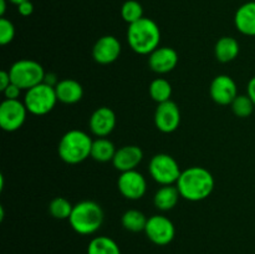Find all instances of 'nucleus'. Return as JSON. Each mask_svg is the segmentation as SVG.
<instances>
[{
	"instance_id": "obj_29",
	"label": "nucleus",
	"mask_w": 255,
	"mask_h": 254,
	"mask_svg": "<svg viewBox=\"0 0 255 254\" xmlns=\"http://www.w3.org/2000/svg\"><path fill=\"white\" fill-rule=\"evenodd\" d=\"M2 94H4L5 100H19L20 94H21V89H20L17 85L11 82V84L2 91Z\"/></svg>"
},
{
	"instance_id": "obj_1",
	"label": "nucleus",
	"mask_w": 255,
	"mask_h": 254,
	"mask_svg": "<svg viewBox=\"0 0 255 254\" xmlns=\"http://www.w3.org/2000/svg\"><path fill=\"white\" fill-rule=\"evenodd\" d=\"M214 184V177L208 169L193 166L182 171L176 186L182 198L191 202H199L211 196Z\"/></svg>"
},
{
	"instance_id": "obj_14",
	"label": "nucleus",
	"mask_w": 255,
	"mask_h": 254,
	"mask_svg": "<svg viewBox=\"0 0 255 254\" xmlns=\"http://www.w3.org/2000/svg\"><path fill=\"white\" fill-rule=\"evenodd\" d=\"M177 64H178V54L172 47H157L153 52L149 54V69L157 74H167L172 71L177 66Z\"/></svg>"
},
{
	"instance_id": "obj_17",
	"label": "nucleus",
	"mask_w": 255,
	"mask_h": 254,
	"mask_svg": "<svg viewBox=\"0 0 255 254\" xmlns=\"http://www.w3.org/2000/svg\"><path fill=\"white\" fill-rule=\"evenodd\" d=\"M237 30L247 36H255V1L244 2L234 15Z\"/></svg>"
},
{
	"instance_id": "obj_4",
	"label": "nucleus",
	"mask_w": 255,
	"mask_h": 254,
	"mask_svg": "<svg viewBox=\"0 0 255 254\" xmlns=\"http://www.w3.org/2000/svg\"><path fill=\"white\" fill-rule=\"evenodd\" d=\"M94 141L91 137L80 129H71L61 137L59 142L60 158L69 164H77L91 157Z\"/></svg>"
},
{
	"instance_id": "obj_32",
	"label": "nucleus",
	"mask_w": 255,
	"mask_h": 254,
	"mask_svg": "<svg viewBox=\"0 0 255 254\" xmlns=\"http://www.w3.org/2000/svg\"><path fill=\"white\" fill-rule=\"evenodd\" d=\"M247 92H248L247 95L251 97L252 101H253L255 105V76L252 77L251 81L248 82V89H247Z\"/></svg>"
},
{
	"instance_id": "obj_15",
	"label": "nucleus",
	"mask_w": 255,
	"mask_h": 254,
	"mask_svg": "<svg viewBox=\"0 0 255 254\" xmlns=\"http://www.w3.org/2000/svg\"><path fill=\"white\" fill-rule=\"evenodd\" d=\"M116 126V115L110 107H99L90 117V129L97 137H106Z\"/></svg>"
},
{
	"instance_id": "obj_3",
	"label": "nucleus",
	"mask_w": 255,
	"mask_h": 254,
	"mask_svg": "<svg viewBox=\"0 0 255 254\" xmlns=\"http://www.w3.org/2000/svg\"><path fill=\"white\" fill-rule=\"evenodd\" d=\"M104 219V211L99 203L94 201H82L74 206L69 222L77 234L91 236L101 228Z\"/></svg>"
},
{
	"instance_id": "obj_18",
	"label": "nucleus",
	"mask_w": 255,
	"mask_h": 254,
	"mask_svg": "<svg viewBox=\"0 0 255 254\" xmlns=\"http://www.w3.org/2000/svg\"><path fill=\"white\" fill-rule=\"evenodd\" d=\"M55 91H56L57 100L66 105L76 104L84 96V89H82L81 84L72 79H65L59 81V84L55 86Z\"/></svg>"
},
{
	"instance_id": "obj_13",
	"label": "nucleus",
	"mask_w": 255,
	"mask_h": 254,
	"mask_svg": "<svg viewBox=\"0 0 255 254\" xmlns=\"http://www.w3.org/2000/svg\"><path fill=\"white\" fill-rule=\"evenodd\" d=\"M121 42L112 35L100 37L94 45L92 56L95 61L101 65H109L116 61L121 55Z\"/></svg>"
},
{
	"instance_id": "obj_34",
	"label": "nucleus",
	"mask_w": 255,
	"mask_h": 254,
	"mask_svg": "<svg viewBox=\"0 0 255 254\" xmlns=\"http://www.w3.org/2000/svg\"><path fill=\"white\" fill-rule=\"evenodd\" d=\"M6 1H9V0H0V15H1V17H4L5 11H6Z\"/></svg>"
},
{
	"instance_id": "obj_25",
	"label": "nucleus",
	"mask_w": 255,
	"mask_h": 254,
	"mask_svg": "<svg viewBox=\"0 0 255 254\" xmlns=\"http://www.w3.org/2000/svg\"><path fill=\"white\" fill-rule=\"evenodd\" d=\"M72 208L71 202L64 197H56L49 204V212L55 219H69Z\"/></svg>"
},
{
	"instance_id": "obj_28",
	"label": "nucleus",
	"mask_w": 255,
	"mask_h": 254,
	"mask_svg": "<svg viewBox=\"0 0 255 254\" xmlns=\"http://www.w3.org/2000/svg\"><path fill=\"white\" fill-rule=\"evenodd\" d=\"M15 37V26L6 17L0 19V44L7 45Z\"/></svg>"
},
{
	"instance_id": "obj_11",
	"label": "nucleus",
	"mask_w": 255,
	"mask_h": 254,
	"mask_svg": "<svg viewBox=\"0 0 255 254\" xmlns=\"http://www.w3.org/2000/svg\"><path fill=\"white\" fill-rule=\"evenodd\" d=\"M181 124V111L172 100L158 104L154 112V125L163 133H172Z\"/></svg>"
},
{
	"instance_id": "obj_21",
	"label": "nucleus",
	"mask_w": 255,
	"mask_h": 254,
	"mask_svg": "<svg viewBox=\"0 0 255 254\" xmlns=\"http://www.w3.org/2000/svg\"><path fill=\"white\" fill-rule=\"evenodd\" d=\"M87 254H121L119 244L106 236L95 237L87 246Z\"/></svg>"
},
{
	"instance_id": "obj_12",
	"label": "nucleus",
	"mask_w": 255,
	"mask_h": 254,
	"mask_svg": "<svg viewBox=\"0 0 255 254\" xmlns=\"http://www.w3.org/2000/svg\"><path fill=\"white\" fill-rule=\"evenodd\" d=\"M209 94L216 104L227 106V105H232L234 99L238 96V89H237L236 81L231 76L218 75L212 81Z\"/></svg>"
},
{
	"instance_id": "obj_9",
	"label": "nucleus",
	"mask_w": 255,
	"mask_h": 254,
	"mask_svg": "<svg viewBox=\"0 0 255 254\" xmlns=\"http://www.w3.org/2000/svg\"><path fill=\"white\" fill-rule=\"evenodd\" d=\"M27 112L20 100H4L0 105V126L6 132L17 131L24 125Z\"/></svg>"
},
{
	"instance_id": "obj_22",
	"label": "nucleus",
	"mask_w": 255,
	"mask_h": 254,
	"mask_svg": "<svg viewBox=\"0 0 255 254\" xmlns=\"http://www.w3.org/2000/svg\"><path fill=\"white\" fill-rule=\"evenodd\" d=\"M116 151L114 142L105 137H99L92 143L91 157L97 162H109L114 159Z\"/></svg>"
},
{
	"instance_id": "obj_23",
	"label": "nucleus",
	"mask_w": 255,
	"mask_h": 254,
	"mask_svg": "<svg viewBox=\"0 0 255 254\" xmlns=\"http://www.w3.org/2000/svg\"><path fill=\"white\" fill-rule=\"evenodd\" d=\"M147 221H148V218H146V216L137 209H128L127 212H125L121 218L124 228L126 231L132 232V233L144 232Z\"/></svg>"
},
{
	"instance_id": "obj_27",
	"label": "nucleus",
	"mask_w": 255,
	"mask_h": 254,
	"mask_svg": "<svg viewBox=\"0 0 255 254\" xmlns=\"http://www.w3.org/2000/svg\"><path fill=\"white\" fill-rule=\"evenodd\" d=\"M231 106L236 116L246 119V117H249L253 114L255 105L248 95H238L234 99V101L232 102Z\"/></svg>"
},
{
	"instance_id": "obj_26",
	"label": "nucleus",
	"mask_w": 255,
	"mask_h": 254,
	"mask_svg": "<svg viewBox=\"0 0 255 254\" xmlns=\"http://www.w3.org/2000/svg\"><path fill=\"white\" fill-rule=\"evenodd\" d=\"M121 16L129 25L133 24L143 17V7L137 0H127L121 7Z\"/></svg>"
},
{
	"instance_id": "obj_31",
	"label": "nucleus",
	"mask_w": 255,
	"mask_h": 254,
	"mask_svg": "<svg viewBox=\"0 0 255 254\" xmlns=\"http://www.w3.org/2000/svg\"><path fill=\"white\" fill-rule=\"evenodd\" d=\"M10 84H11V79H10L9 71L0 72V91H4Z\"/></svg>"
},
{
	"instance_id": "obj_24",
	"label": "nucleus",
	"mask_w": 255,
	"mask_h": 254,
	"mask_svg": "<svg viewBox=\"0 0 255 254\" xmlns=\"http://www.w3.org/2000/svg\"><path fill=\"white\" fill-rule=\"evenodd\" d=\"M149 95L158 104L171 100L172 85L166 79H156L149 85Z\"/></svg>"
},
{
	"instance_id": "obj_35",
	"label": "nucleus",
	"mask_w": 255,
	"mask_h": 254,
	"mask_svg": "<svg viewBox=\"0 0 255 254\" xmlns=\"http://www.w3.org/2000/svg\"><path fill=\"white\" fill-rule=\"evenodd\" d=\"M9 1L14 5H19V4H21V2L27 1V0H9Z\"/></svg>"
},
{
	"instance_id": "obj_6",
	"label": "nucleus",
	"mask_w": 255,
	"mask_h": 254,
	"mask_svg": "<svg viewBox=\"0 0 255 254\" xmlns=\"http://www.w3.org/2000/svg\"><path fill=\"white\" fill-rule=\"evenodd\" d=\"M57 101L59 100H57L55 87L45 82L26 90L24 99L27 111L35 116H44L49 114L50 111H52Z\"/></svg>"
},
{
	"instance_id": "obj_30",
	"label": "nucleus",
	"mask_w": 255,
	"mask_h": 254,
	"mask_svg": "<svg viewBox=\"0 0 255 254\" xmlns=\"http://www.w3.org/2000/svg\"><path fill=\"white\" fill-rule=\"evenodd\" d=\"M17 6V12H19L21 16H30V15L34 12V5H32L31 0H27V1L21 2V4L16 5Z\"/></svg>"
},
{
	"instance_id": "obj_5",
	"label": "nucleus",
	"mask_w": 255,
	"mask_h": 254,
	"mask_svg": "<svg viewBox=\"0 0 255 254\" xmlns=\"http://www.w3.org/2000/svg\"><path fill=\"white\" fill-rule=\"evenodd\" d=\"M9 75L12 84L17 85L21 90H29L44 82L46 72L41 64L35 60L22 59L17 60L11 65Z\"/></svg>"
},
{
	"instance_id": "obj_19",
	"label": "nucleus",
	"mask_w": 255,
	"mask_h": 254,
	"mask_svg": "<svg viewBox=\"0 0 255 254\" xmlns=\"http://www.w3.org/2000/svg\"><path fill=\"white\" fill-rule=\"evenodd\" d=\"M181 197L177 186H162L158 191L156 192L153 198V203L157 209L159 211H171L178 203V199Z\"/></svg>"
},
{
	"instance_id": "obj_33",
	"label": "nucleus",
	"mask_w": 255,
	"mask_h": 254,
	"mask_svg": "<svg viewBox=\"0 0 255 254\" xmlns=\"http://www.w3.org/2000/svg\"><path fill=\"white\" fill-rule=\"evenodd\" d=\"M44 82H45V84L50 85V86L55 87V86H56L57 84H59V80H57L56 75L52 74V72H50V74H46V75H45Z\"/></svg>"
},
{
	"instance_id": "obj_7",
	"label": "nucleus",
	"mask_w": 255,
	"mask_h": 254,
	"mask_svg": "<svg viewBox=\"0 0 255 254\" xmlns=\"http://www.w3.org/2000/svg\"><path fill=\"white\" fill-rule=\"evenodd\" d=\"M148 171L152 178L162 186L177 183L182 173L178 162L167 153L154 154L149 161Z\"/></svg>"
},
{
	"instance_id": "obj_20",
	"label": "nucleus",
	"mask_w": 255,
	"mask_h": 254,
	"mask_svg": "<svg viewBox=\"0 0 255 254\" xmlns=\"http://www.w3.org/2000/svg\"><path fill=\"white\" fill-rule=\"evenodd\" d=\"M239 42L234 37L223 36L217 41L214 47V54L218 61L229 62L233 61L239 54Z\"/></svg>"
},
{
	"instance_id": "obj_16",
	"label": "nucleus",
	"mask_w": 255,
	"mask_h": 254,
	"mask_svg": "<svg viewBox=\"0 0 255 254\" xmlns=\"http://www.w3.org/2000/svg\"><path fill=\"white\" fill-rule=\"evenodd\" d=\"M143 158V152L138 146L129 144V146H124L117 149L115 153L112 163L116 169L121 172L133 171L136 167L141 163Z\"/></svg>"
},
{
	"instance_id": "obj_8",
	"label": "nucleus",
	"mask_w": 255,
	"mask_h": 254,
	"mask_svg": "<svg viewBox=\"0 0 255 254\" xmlns=\"http://www.w3.org/2000/svg\"><path fill=\"white\" fill-rule=\"evenodd\" d=\"M144 233L152 243L162 247L173 241L176 236V228L171 219L161 214H156L148 218Z\"/></svg>"
},
{
	"instance_id": "obj_2",
	"label": "nucleus",
	"mask_w": 255,
	"mask_h": 254,
	"mask_svg": "<svg viewBox=\"0 0 255 254\" xmlns=\"http://www.w3.org/2000/svg\"><path fill=\"white\" fill-rule=\"evenodd\" d=\"M127 41L134 52L139 55H149L159 47L161 30L152 19L142 17L128 26Z\"/></svg>"
},
{
	"instance_id": "obj_10",
	"label": "nucleus",
	"mask_w": 255,
	"mask_h": 254,
	"mask_svg": "<svg viewBox=\"0 0 255 254\" xmlns=\"http://www.w3.org/2000/svg\"><path fill=\"white\" fill-rule=\"evenodd\" d=\"M117 187L120 193L125 198L129 201H137L146 194L147 182L143 174L133 169V171L122 172L117 181Z\"/></svg>"
}]
</instances>
